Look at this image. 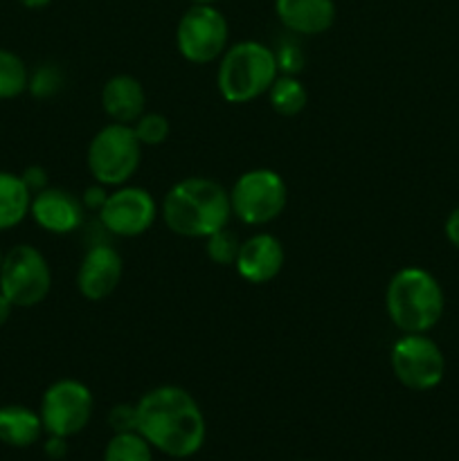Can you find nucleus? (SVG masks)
<instances>
[{
    "label": "nucleus",
    "instance_id": "obj_13",
    "mask_svg": "<svg viewBox=\"0 0 459 461\" xmlns=\"http://www.w3.org/2000/svg\"><path fill=\"white\" fill-rule=\"evenodd\" d=\"M30 216L50 234H72L84 225L86 207L81 198L61 187H45L32 196Z\"/></svg>",
    "mask_w": 459,
    "mask_h": 461
},
{
    "label": "nucleus",
    "instance_id": "obj_34",
    "mask_svg": "<svg viewBox=\"0 0 459 461\" xmlns=\"http://www.w3.org/2000/svg\"><path fill=\"white\" fill-rule=\"evenodd\" d=\"M3 255H4V252H3V250H0V264H3Z\"/></svg>",
    "mask_w": 459,
    "mask_h": 461
},
{
    "label": "nucleus",
    "instance_id": "obj_30",
    "mask_svg": "<svg viewBox=\"0 0 459 461\" xmlns=\"http://www.w3.org/2000/svg\"><path fill=\"white\" fill-rule=\"evenodd\" d=\"M45 455L50 459H63L68 455V439L66 437H54L50 435V439L45 441Z\"/></svg>",
    "mask_w": 459,
    "mask_h": 461
},
{
    "label": "nucleus",
    "instance_id": "obj_29",
    "mask_svg": "<svg viewBox=\"0 0 459 461\" xmlns=\"http://www.w3.org/2000/svg\"><path fill=\"white\" fill-rule=\"evenodd\" d=\"M444 234L446 239H448L450 246L459 250V207H454V210L448 214V219H446Z\"/></svg>",
    "mask_w": 459,
    "mask_h": 461
},
{
    "label": "nucleus",
    "instance_id": "obj_27",
    "mask_svg": "<svg viewBox=\"0 0 459 461\" xmlns=\"http://www.w3.org/2000/svg\"><path fill=\"white\" fill-rule=\"evenodd\" d=\"M21 178H22V183L27 185V189L32 192V196H34L36 192H40V189L48 187V174H45L43 167H39V165L27 167V169L21 174Z\"/></svg>",
    "mask_w": 459,
    "mask_h": 461
},
{
    "label": "nucleus",
    "instance_id": "obj_5",
    "mask_svg": "<svg viewBox=\"0 0 459 461\" xmlns=\"http://www.w3.org/2000/svg\"><path fill=\"white\" fill-rule=\"evenodd\" d=\"M142 149L133 126L111 122L99 129L88 144L86 162L90 176L104 187H122L138 174Z\"/></svg>",
    "mask_w": 459,
    "mask_h": 461
},
{
    "label": "nucleus",
    "instance_id": "obj_7",
    "mask_svg": "<svg viewBox=\"0 0 459 461\" xmlns=\"http://www.w3.org/2000/svg\"><path fill=\"white\" fill-rule=\"evenodd\" d=\"M288 203V187L282 176L273 169H250L237 178L230 189V205L232 216L241 223L266 225L282 216Z\"/></svg>",
    "mask_w": 459,
    "mask_h": 461
},
{
    "label": "nucleus",
    "instance_id": "obj_16",
    "mask_svg": "<svg viewBox=\"0 0 459 461\" xmlns=\"http://www.w3.org/2000/svg\"><path fill=\"white\" fill-rule=\"evenodd\" d=\"M102 108L117 124H135L147 113L142 81L130 75H115L104 84Z\"/></svg>",
    "mask_w": 459,
    "mask_h": 461
},
{
    "label": "nucleus",
    "instance_id": "obj_28",
    "mask_svg": "<svg viewBox=\"0 0 459 461\" xmlns=\"http://www.w3.org/2000/svg\"><path fill=\"white\" fill-rule=\"evenodd\" d=\"M106 196H108L106 187H104V185H99V183H94L93 187L86 189L84 196H81V203H84L86 210L99 212V210H102L104 201H106Z\"/></svg>",
    "mask_w": 459,
    "mask_h": 461
},
{
    "label": "nucleus",
    "instance_id": "obj_8",
    "mask_svg": "<svg viewBox=\"0 0 459 461\" xmlns=\"http://www.w3.org/2000/svg\"><path fill=\"white\" fill-rule=\"evenodd\" d=\"M390 365L396 381L412 392H430L444 381L446 358L428 333H403L392 345Z\"/></svg>",
    "mask_w": 459,
    "mask_h": 461
},
{
    "label": "nucleus",
    "instance_id": "obj_25",
    "mask_svg": "<svg viewBox=\"0 0 459 461\" xmlns=\"http://www.w3.org/2000/svg\"><path fill=\"white\" fill-rule=\"evenodd\" d=\"M274 59H277L279 72H284V75L297 77L304 70V54H302V50L297 45H282L279 52H274Z\"/></svg>",
    "mask_w": 459,
    "mask_h": 461
},
{
    "label": "nucleus",
    "instance_id": "obj_26",
    "mask_svg": "<svg viewBox=\"0 0 459 461\" xmlns=\"http://www.w3.org/2000/svg\"><path fill=\"white\" fill-rule=\"evenodd\" d=\"M108 423L115 432H133L138 430V414H135V405L122 403L115 405L108 414Z\"/></svg>",
    "mask_w": 459,
    "mask_h": 461
},
{
    "label": "nucleus",
    "instance_id": "obj_2",
    "mask_svg": "<svg viewBox=\"0 0 459 461\" xmlns=\"http://www.w3.org/2000/svg\"><path fill=\"white\" fill-rule=\"evenodd\" d=\"M160 212L166 228L178 237L207 239L228 228L232 205L223 185L202 176H189L165 194Z\"/></svg>",
    "mask_w": 459,
    "mask_h": 461
},
{
    "label": "nucleus",
    "instance_id": "obj_15",
    "mask_svg": "<svg viewBox=\"0 0 459 461\" xmlns=\"http://www.w3.org/2000/svg\"><path fill=\"white\" fill-rule=\"evenodd\" d=\"M274 14L286 30L302 36H318L336 21L333 0H274Z\"/></svg>",
    "mask_w": 459,
    "mask_h": 461
},
{
    "label": "nucleus",
    "instance_id": "obj_3",
    "mask_svg": "<svg viewBox=\"0 0 459 461\" xmlns=\"http://www.w3.org/2000/svg\"><path fill=\"white\" fill-rule=\"evenodd\" d=\"M446 295L432 273L405 266L392 275L385 288V311L400 333H428L444 318Z\"/></svg>",
    "mask_w": 459,
    "mask_h": 461
},
{
    "label": "nucleus",
    "instance_id": "obj_14",
    "mask_svg": "<svg viewBox=\"0 0 459 461\" xmlns=\"http://www.w3.org/2000/svg\"><path fill=\"white\" fill-rule=\"evenodd\" d=\"M286 252H284L282 241L268 232L252 234L250 239L241 241L238 257L234 261L238 277L246 279L248 284H268L284 270Z\"/></svg>",
    "mask_w": 459,
    "mask_h": 461
},
{
    "label": "nucleus",
    "instance_id": "obj_20",
    "mask_svg": "<svg viewBox=\"0 0 459 461\" xmlns=\"http://www.w3.org/2000/svg\"><path fill=\"white\" fill-rule=\"evenodd\" d=\"M30 84V70L25 61L12 50L0 48V99L21 97Z\"/></svg>",
    "mask_w": 459,
    "mask_h": 461
},
{
    "label": "nucleus",
    "instance_id": "obj_19",
    "mask_svg": "<svg viewBox=\"0 0 459 461\" xmlns=\"http://www.w3.org/2000/svg\"><path fill=\"white\" fill-rule=\"evenodd\" d=\"M266 95H268L270 108L282 117L300 115L309 104V93H306L304 84L292 75H279Z\"/></svg>",
    "mask_w": 459,
    "mask_h": 461
},
{
    "label": "nucleus",
    "instance_id": "obj_6",
    "mask_svg": "<svg viewBox=\"0 0 459 461\" xmlns=\"http://www.w3.org/2000/svg\"><path fill=\"white\" fill-rule=\"evenodd\" d=\"M52 291V270L39 248L18 243L3 255L0 293L16 309H32L45 302Z\"/></svg>",
    "mask_w": 459,
    "mask_h": 461
},
{
    "label": "nucleus",
    "instance_id": "obj_31",
    "mask_svg": "<svg viewBox=\"0 0 459 461\" xmlns=\"http://www.w3.org/2000/svg\"><path fill=\"white\" fill-rule=\"evenodd\" d=\"M16 309V306L12 304V302L7 300V297L3 295V293H0V327H3V324H7V320L12 318V311Z\"/></svg>",
    "mask_w": 459,
    "mask_h": 461
},
{
    "label": "nucleus",
    "instance_id": "obj_4",
    "mask_svg": "<svg viewBox=\"0 0 459 461\" xmlns=\"http://www.w3.org/2000/svg\"><path fill=\"white\" fill-rule=\"evenodd\" d=\"M279 77L277 59L259 41H241L223 52L216 72V86L228 104H250L264 97Z\"/></svg>",
    "mask_w": 459,
    "mask_h": 461
},
{
    "label": "nucleus",
    "instance_id": "obj_1",
    "mask_svg": "<svg viewBox=\"0 0 459 461\" xmlns=\"http://www.w3.org/2000/svg\"><path fill=\"white\" fill-rule=\"evenodd\" d=\"M135 414L140 435L166 457H194L205 444L207 423L202 410L183 387H153L135 403Z\"/></svg>",
    "mask_w": 459,
    "mask_h": 461
},
{
    "label": "nucleus",
    "instance_id": "obj_11",
    "mask_svg": "<svg viewBox=\"0 0 459 461\" xmlns=\"http://www.w3.org/2000/svg\"><path fill=\"white\" fill-rule=\"evenodd\" d=\"M99 221L111 234L122 239L142 237L158 219V203L144 187L122 185L111 192L97 212Z\"/></svg>",
    "mask_w": 459,
    "mask_h": 461
},
{
    "label": "nucleus",
    "instance_id": "obj_22",
    "mask_svg": "<svg viewBox=\"0 0 459 461\" xmlns=\"http://www.w3.org/2000/svg\"><path fill=\"white\" fill-rule=\"evenodd\" d=\"M133 126L135 135H138L142 147H160L166 142L171 133V124L162 113H144Z\"/></svg>",
    "mask_w": 459,
    "mask_h": 461
},
{
    "label": "nucleus",
    "instance_id": "obj_9",
    "mask_svg": "<svg viewBox=\"0 0 459 461\" xmlns=\"http://www.w3.org/2000/svg\"><path fill=\"white\" fill-rule=\"evenodd\" d=\"M228 41L230 25L214 5H192L176 27L178 52L196 66H205L223 57Z\"/></svg>",
    "mask_w": 459,
    "mask_h": 461
},
{
    "label": "nucleus",
    "instance_id": "obj_32",
    "mask_svg": "<svg viewBox=\"0 0 459 461\" xmlns=\"http://www.w3.org/2000/svg\"><path fill=\"white\" fill-rule=\"evenodd\" d=\"M18 3L27 9H43V7H48L52 0H18Z\"/></svg>",
    "mask_w": 459,
    "mask_h": 461
},
{
    "label": "nucleus",
    "instance_id": "obj_12",
    "mask_svg": "<svg viewBox=\"0 0 459 461\" xmlns=\"http://www.w3.org/2000/svg\"><path fill=\"white\" fill-rule=\"evenodd\" d=\"M124 277V259L112 246H93L81 259L76 270V291L88 302L111 297Z\"/></svg>",
    "mask_w": 459,
    "mask_h": 461
},
{
    "label": "nucleus",
    "instance_id": "obj_33",
    "mask_svg": "<svg viewBox=\"0 0 459 461\" xmlns=\"http://www.w3.org/2000/svg\"><path fill=\"white\" fill-rule=\"evenodd\" d=\"M219 3V0H194V5H214Z\"/></svg>",
    "mask_w": 459,
    "mask_h": 461
},
{
    "label": "nucleus",
    "instance_id": "obj_17",
    "mask_svg": "<svg viewBox=\"0 0 459 461\" xmlns=\"http://www.w3.org/2000/svg\"><path fill=\"white\" fill-rule=\"evenodd\" d=\"M45 432L40 414L25 405H3L0 408V444L12 448H30Z\"/></svg>",
    "mask_w": 459,
    "mask_h": 461
},
{
    "label": "nucleus",
    "instance_id": "obj_24",
    "mask_svg": "<svg viewBox=\"0 0 459 461\" xmlns=\"http://www.w3.org/2000/svg\"><path fill=\"white\" fill-rule=\"evenodd\" d=\"M63 88V72L57 66H39L34 72H30V84L27 90L34 95L36 99H50Z\"/></svg>",
    "mask_w": 459,
    "mask_h": 461
},
{
    "label": "nucleus",
    "instance_id": "obj_21",
    "mask_svg": "<svg viewBox=\"0 0 459 461\" xmlns=\"http://www.w3.org/2000/svg\"><path fill=\"white\" fill-rule=\"evenodd\" d=\"M104 461H153V446L133 432H115L104 450Z\"/></svg>",
    "mask_w": 459,
    "mask_h": 461
},
{
    "label": "nucleus",
    "instance_id": "obj_23",
    "mask_svg": "<svg viewBox=\"0 0 459 461\" xmlns=\"http://www.w3.org/2000/svg\"><path fill=\"white\" fill-rule=\"evenodd\" d=\"M238 248H241V241L228 228L219 230V232L205 239V252L216 266H234L238 257Z\"/></svg>",
    "mask_w": 459,
    "mask_h": 461
},
{
    "label": "nucleus",
    "instance_id": "obj_18",
    "mask_svg": "<svg viewBox=\"0 0 459 461\" xmlns=\"http://www.w3.org/2000/svg\"><path fill=\"white\" fill-rule=\"evenodd\" d=\"M32 192L21 174L0 171V232L21 225L30 216Z\"/></svg>",
    "mask_w": 459,
    "mask_h": 461
},
{
    "label": "nucleus",
    "instance_id": "obj_10",
    "mask_svg": "<svg viewBox=\"0 0 459 461\" xmlns=\"http://www.w3.org/2000/svg\"><path fill=\"white\" fill-rule=\"evenodd\" d=\"M93 410L90 387L76 378H61L43 392L39 414L48 435L70 439L88 426Z\"/></svg>",
    "mask_w": 459,
    "mask_h": 461
}]
</instances>
